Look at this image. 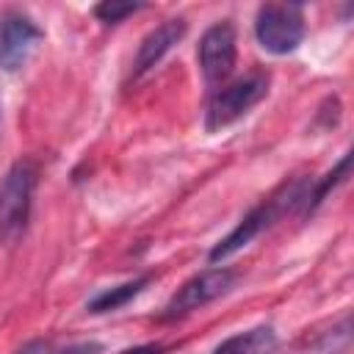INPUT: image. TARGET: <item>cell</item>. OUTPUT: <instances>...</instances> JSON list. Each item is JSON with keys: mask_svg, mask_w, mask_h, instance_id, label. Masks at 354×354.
<instances>
[{"mask_svg": "<svg viewBox=\"0 0 354 354\" xmlns=\"http://www.w3.org/2000/svg\"><path fill=\"white\" fill-rule=\"evenodd\" d=\"M310 188H313V180H293V183H285L277 194H271V196L263 199L257 207H252V210L241 218V224H238L227 238H221V241L210 249V260L218 263V260L232 257V254L241 252L252 238H257L266 227H271L279 216H285L290 207L307 205Z\"/></svg>", "mask_w": 354, "mask_h": 354, "instance_id": "cell-1", "label": "cell"}, {"mask_svg": "<svg viewBox=\"0 0 354 354\" xmlns=\"http://www.w3.org/2000/svg\"><path fill=\"white\" fill-rule=\"evenodd\" d=\"M39 169L33 160H17L0 183V241L14 243L28 227Z\"/></svg>", "mask_w": 354, "mask_h": 354, "instance_id": "cell-2", "label": "cell"}, {"mask_svg": "<svg viewBox=\"0 0 354 354\" xmlns=\"http://www.w3.org/2000/svg\"><path fill=\"white\" fill-rule=\"evenodd\" d=\"M268 94V75L266 72H249L230 86H221V91L213 94L207 113H205V127L221 130L232 122H238L243 113H249L263 97Z\"/></svg>", "mask_w": 354, "mask_h": 354, "instance_id": "cell-3", "label": "cell"}, {"mask_svg": "<svg viewBox=\"0 0 354 354\" xmlns=\"http://www.w3.org/2000/svg\"><path fill=\"white\" fill-rule=\"evenodd\" d=\"M254 36H257L260 47L274 53V55L293 53L304 39L301 8L299 6H288V3L260 6L257 19H254Z\"/></svg>", "mask_w": 354, "mask_h": 354, "instance_id": "cell-4", "label": "cell"}, {"mask_svg": "<svg viewBox=\"0 0 354 354\" xmlns=\"http://www.w3.org/2000/svg\"><path fill=\"white\" fill-rule=\"evenodd\" d=\"M232 285H235V271H230V268H207V271L191 277L188 282H183V288L163 307V318H183V315H188L194 310H202L205 304H210L218 296H224Z\"/></svg>", "mask_w": 354, "mask_h": 354, "instance_id": "cell-5", "label": "cell"}, {"mask_svg": "<svg viewBox=\"0 0 354 354\" xmlns=\"http://www.w3.org/2000/svg\"><path fill=\"white\" fill-rule=\"evenodd\" d=\"M39 39H41V30L28 14L6 8L0 14V69L6 72L22 69L30 53L36 50Z\"/></svg>", "mask_w": 354, "mask_h": 354, "instance_id": "cell-6", "label": "cell"}, {"mask_svg": "<svg viewBox=\"0 0 354 354\" xmlns=\"http://www.w3.org/2000/svg\"><path fill=\"white\" fill-rule=\"evenodd\" d=\"M235 28L232 22L221 19L210 25L199 39V69L207 86H218L230 77L235 66Z\"/></svg>", "mask_w": 354, "mask_h": 354, "instance_id": "cell-7", "label": "cell"}, {"mask_svg": "<svg viewBox=\"0 0 354 354\" xmlns=\"http://www.w3.org/2000/svg\"><path fill=\"white\" fill-rule=\"evenodd\" d=\"M185 36V22L183 19H166L163 25H158L155 30H149L136 53L133 61V77L147 75L149 69H155L160 64V58Z\"/></svg>", "mask_w": 354, "mask_h": 354, "instance_id": "cell-8", "label": "cell"}, {"mask_svg": "<svg viewBox=\"0 0 354 354\" xmlns=\"http://www.w3.org/2000/svg\"><path fill=\"white\" fill-rule=\"evenodd\" d=\"M277 335L271 326H254L246 332H238L227 337L213 354H274Z\"/></svg>", "mask_w": 354, "mask_h": 354, "instance_id": "cell-9", "label": "cell"}, {"mask_svg": "<svg viewBox=\"0 0 354 354\" xmlns=\"http://www.w3.org/2000/svg\"><path fill=\"white\" fill-rule=\"evenodd\" d=\"M144 285H147V277H138V279H133V282L116 285V288H111V290H102V293H97V296L88 301V310H91V313H111V310H119V307L127 304L133 296H138Z\"/></svg>", "mask_w": 354, "mask_h": 354, "instance_id": "cell-10", "label": "cell"}, {"mask_svg": "<svg viewBox=\"0 0 354 354\" xmlns=\"http://www.w3.org/2000/svg\"><path fill=\"white\" fill-rule=\"evenodd\" d=\"M348 163H351V158H348V155H343V160L335 166V171H329L318 185H313V188H310V196H307L304 210H313L315 205H321V202H324V196H326L337 183H343V177L348 174Z\"/></svg>", "mask_w": 354, "mask_h": 354, "instance_id": "cell-11", "label": "cell"}, {"mask_svg": "<svg viewBox=\"0 0 354 354\" xmlns=\"http://www.w3.org/2000/svg\"><path fill=\"white\" fill-rule=\"evenodd\" d=\"M144 6L141 3H119V0H105V3H100V6H94V17H100L102 22H122L124 17H130V14H136V11H141Z\"/></svg>", "mask_w": 354, "mask_h": 354, "instance_id": "cell-12", "label": "cell"}, {"mask_svg": "<svg viewBox=\"0 0 354 354\" xmlns=\"http://www.w3.org/2000/svg\"><path fill=\"white\" fill-rule=\"evenodd\" d=\"M53 354H102V346L94 340H86V343H75V346H66V348L53 351Z\"/></svg>", "mask_w": 354, "mask_h": 354, "instance_id": "cell-13", "label": "cell"}, {"mask_svg": "<svg viewBox=\"0 0 354 354\" xmlns=\"http://www.w3.org/2000/svg\"><path fill=\"white\" fill-rule=\"evenodd\" d=\"M14 354H50V346H47L44 340H33V343L22 346V348H19V351H14Z\"/></svg>", "mask_w": 354, "mask_h": 354, "instance_id": "cell-14", "label": "cell"}]
</instances>
